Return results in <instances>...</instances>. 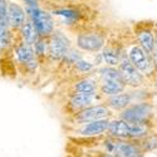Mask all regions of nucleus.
Returning <instances> with one entry per match:
<instances>
[{
    "label": "nucleus",
    "instance_id": "7",
    "mask_svg": "<svg viewBox=\"0 0 157 157\" xmlns=\"http://www.w3.org/2000/svg\"><path fill=\"white\" fill-rule=\"evenodd\" d=\"M129 59H131V63H132L138 71H146L150 65V62H148V58L145 53V50L140 47L132 48V50H131V53H129Z\"/></svg>",
    "mask_w": 157,
    "mask_h": 157
},
{
    "label": "nucleus",
    "instance_id": "24",
    "mask_svg": "<svg viewBox=\"0 0 157 157\" xmlns=\"http://www.w3.org/2000/svg\"><path fill=\"white\" fill-rule=\"evenodd\" d=\"M131 124V136H141L146 132V127L142 123H129Z\"/></svg>",
    "mask_w": 157,
    "mask_h": 157
},
{
    "label": "nucleus",
    "instance_id": "11",
    "mask_svg": "<svg viewBox=\"0 0 157 157\" xmlns=\"http://www.w3.org/2000/svg\"><path fill=\"white\" fill-rule=\"evenodd\" d=\"M21 35L24 38L25 44H28V45L35 44L36 36H38V32H36L34 24L32 21H27V23L23 24V27H21Z\"/></svg>",
    "mask_w": 157,
    "mask_h": 157
},
{
    "label": "nucleus",
    "instance_id": "14",
    "mask_svg": "<svg viewBox=\"0 0 157 157\" xmlns=\"http://www.w3.org/2000/svg\"><path fill=\"white\" fill-rule=\"evenodd\" d=\"M17 53V57L18 59L21 62V63H30L33 62V58H34V52L33 49L30 48V45L28 44H23V45H19L15 50Z\"/></svg>",
    "mask_w": 157,
    "mask_h": 157
},
{
    "label": "nucleus",
    "instance_id": "15",
    "mask_svg": "<svg viewBox=\"0 0 157 157\" xmlns=\"http://www.w3.org/2000/svg\"><path fill=\"white\" fill-rule=\"evenodd\" d=\"M94 94L93 93H78L72 98V104L74 107H83L92 103Z\"/></svg>",
    "mask_w": 157,
    "mask_h": 157
},
{
    "label": "nucleus",
    "instance_id": "16",
    "mask_svg": "<svg viewBox=\"0 0 157 157\" xmlns=\"http://www.w3.org/2000/svg\"><path fill=\"white\" fill-rule=\"evenodd\" d=\"M138 39L142 44V47L145 48V50L147 52H152L155 48V42H153V36L150 32H142L138 35Z\"/></svg>",
    "mask_w": 157,
    "mask_h": 157
},
{
    "label": "nucleus",
    "instance_id": "12",
    "mask_svg": "<svg viewBox=\"0 0 157 157\" xmlns=\"http://www.w3.org/2000/svg\"><path fill=\"white\" fill-rule=\"evenodd\" d=\"M114 150L118 157H138V153H140L135 146L128 145V143H123V142L117 143L114 146Z\"/></svg>",
    "mask_w": 157,
    "mask_h": 157
},
{
    "label": "nucleus",
    "instance_id": "19",
    "mask_svg": "<svg viewBox=\"0 0 157 157\" xmlns=\"http://www.w3.org/2000/svg\"><path fill=\"white\" fill-rule=\"evenodd\" d=\"M75 89L81 93H93L96 89V86H94L93 81L84 79V81H81L79 83L75 84Z\"/></svg>",
    "mask_w": 157,
    "mask_h": 157
},
{
    "label": "nucleus",
    "instance_id": "26",
    "mask_svg": "<svg viewBox=\"0 0 157 157\" xmlns=\"http://www.w3.org/2000/svg\"><path fill=\"white\" fill-rule=\"evenodd\" d=\"M67 56H68V59L72 62V63H77L78 60L81 59V56L77 53V52H71V53H67Z\"/></svg>",
    "mask_w": 157,
    "mask_h": 157
},
{
    "label": "nucleus",
    "instance_id": "9",
    "mask_svg": "<svg viewBox=\"0 0 157 157\" xmlns=\"http://www.w3.org/2000/svg\"><path fill=\"white\" fill-rule=\"evenodd\" d=\"M109 127V122L106 120H98V121H93L90 122L89 124H87L83 129H82V133L90 136V135H99L102 132H104L107 128Z\"/></svg>",
    "mask_w": 157,
    "mask_h": 157
},
{
    "label": "nucleus",
    "instance_id": "27",
    "mask_svg": "<svg viewBox=\"0 0 157 157\" xmlns=\"http://www.w3.org/2000/svg\"><path fill=\"white\" fill-rule=\"evenodd\" d=\"M44 48H45V45H44V43L42 40H36L35 42V52L38 54H43L44 53Z\"/></svg>",
    "mask_w": 157,
    "mask_h": 157
},
{
    "label": "nucleus",
    "instance_id": "8",
    "mask_svg": "<svg viewBox=\"0 0 157 157\" xmlns=\"http://www.w3.org/2000/svg\"><path fill=\"white\" fill-rule=\"evenodd\" d=\"M108 114V109L106 107H90V108H87L84 109L81 114H79V121L82 122H86V121H98L103 117H106Z\"/></svg>",
    "mask_w": 157,
    "mask_h": 157
},
{
    "label": "nucleus",
    "instance_id": "5",
    "mask_svg": "<svg viewBox=\"0 0 157 157\" xmlns=\"http://www.w3.org/2000/svg\"><path fill=\"white\" fill-rule=\"evenodd\" d=\"M78 47L84 50L96 52L103 47V38L98 34H82L78 36Z\"/></svg>",
    "mask_w": 157,
    "mask_h": 157
},
{
    "label": "nucleus",
    "instance_id": "21",
    "mask_svg": "<svg viewBox=\"0 0 157 157\" xmlns=\"http://www.w3.org/2000/svg\"><path fill=\"white\" fill-rule=\"evenodd\" d=\"M56 15H60V17H63L64 18V21L65 23H72V21H74L77 18H78V14H77V11H74V10H71V9H63V10H56V11H53Z\"/></svg>",
    "mask_w": 157,
    "mask_h": 157
},
{
    "label": "nucleus",
    "instance_id": "18",
    "mask_svg": "<svg viewBox=\"0 0 157 157\" xmlns=\"http://www.w3.org/2000/svg\"><path fill=\"white\" fill-rule=\"evenodd\" d=\"M101 74L104 81H123L120 71L117 72L113 68H103V69H101Z\"/></svg>",
    "mask_w": 157,
    "mask_h": 157
},
{
    "label": "nucleus",
    "instance_id": "2",
    "mask_svg": "<svg viewBox=\"0 0 157 157\" xmlns=\"http://www.w3.org/2000/svg\"><path fill=\"white\" fill-rule=\"evenodd\" d=\"M69 48V40L67 36H64L62 33H56L53 34L49 43V52L50 56L54 59H59L67 54Z\"/></svg>",
    "mask_w": 157,
    "mask_h": 157
},
{
    "label": "nucleus",
    "instance_id": "3",
    "mask_svg": "<svg viewBox=\"0 0 157 157\" xmlns=\"http://www.w3.org/2000/svg\"><path fill=\"white\" fill-rule=\"evenodd\" d=\"M120 73L124 83L129 86H135V87L142 84V75L138 73L137 68L131 62L123 60L120 64Z\"/></svg>",
    "mask_w": 157,
    "mask_h": 157
},
{
    "label": "nucleus",
    "instance_id": "25",
    "mask_svg": "<svg viewBox=\"0 0 157 157\" xmlns=\"http://www.w3.org/2000/svg\"><path fill=\"white\" fill-rule=\"evenodd\" d=\"M75 65H77V69H79L81 72H87V71H90L93 68V64L84 62V60H78L75 63Z\"/></svg>",
    "mask_w": 157,
    "mask_h": 157
},
{
    "label": "nucleus",
    "instance_id": "20",
    "mask_svg": "<svg viewBox=\"0 0 157 157\" xmlns=\"http://www.w3.org/2000/svg\"><path fill=\"white\" fill-rule=\"evenodd\" d=\"M10 43V35L6 25L0 24V50H3L9 47Z\"/></svg>",
    "mask_w": 157,
    "mask_h": 157
},
{
    "label": "nucleus",
    "instance_id": "10",
    "mask_svg": "<svg viewBox=\"0 0 157 157\" xmlns=\"http://www.w3.org/2000/svg\"><path fill=\"white\" fill-rule=\"evenodd\" d=\"M109 131L114 136H120V137H124V136H129L131 135V124L127 123L126 121H113L109 123Z\"/></svg>",
    "mask_w": 157,
    "mask_h": 157
},
{
    "label": "nucleus",
    "instance_id": "22",
    "mask_svg": "<svg viewBox=\"0 0 157 157\" xmlns=\"http://www.w3.org/2000/svg\"><path fill=\"white\" fill-rule=\"evenodd\" d=\"M102 57H103L104 62L111 65H114L118 63V56H117V53L112 49H104L102 53Z\"/></svg>",
    "mask_w": 157,
    "mask_h": 157
},
{
    "label": "nucleus",
    "instance_id": "17",
    "mask_svg": "<svg viewBox=\"0 0 157 157\" xmlns=\"http://www.w3.org/2000/svg\"><path fill=\"white\" fill-rule=\"evenodd\" d=\"M111 103V106L116 109H121L123 107H126L127 104L129 103V97L127 94H116L111 98L109 101Z\"/></svg>",
    "mask_w": 157,
    "mask_h": 157
},
{
    "label": "nucleus",
    "instance_id": "6",
    "mask_svg": "<svg viewBox=\"0 0 157 157\" xmlns=\"http://www.w3.org/2000/svg\"><path fill=\"white\" fill-rule=\"evenodd\" d=\"M8 23L14 28L23 27V24L25 23L24 10L15 3L8 4Z\"/></svg>",
    "mask_w": 157,
    "mask_h": 157
},
{
    "label": "nucleus",
    "instance_id": "30",
    "mask_svg": "<svg viewBox=\"0 0 157 157\" xmlns=\"http://www.w3.org/2000/svg\"><path fill=\"white\" fill-rule=\"evenodd\" d=\"M107 157H109V156H107Z\"/></svg>",
    "mask_w": 157,
    "mask_h": 157
},
{
    "label": "nucleus",
    "instance_id": "28",
    "mask_svg": "<svg viewBox=\"0 0 157 157\" xmlns=\"http://www.w3.org/2000/svg\"><path fill=\"white\" fill-rule=\"evenodd\" d=\"M25 3H28L30 6H33V8H35L36 6V0H24Z\"/></svg>",
    "mask_w": 157,
    "mask_h": 157
},
{
    "label": "nucleus",
    "instance_id": "23",
    "mask_svg": "<svg viewBox=\"0 0 157 157\" xmlns=\"http://www.w3.org/2000/svg\"><path fill=\"white\" fill-rule=\"evenodd\" d=\"M0 24L9 25L8 23V4L6 0H0Z\"/></svg>",
    "mask_w": 157,
    "mask_h": 157
},
{
    "label": "nucleus",
    "instance_id": "13",
    "mask_svg": "<svg viewBox=\"0 0 157 157\" xmlns=\"http://www.w3.org/2000/svg\"><path fill=\"white\" fill-rule=\"evenodd\" d=\"M124 88L123 81H104L102 86V92L106 94H117L121 93Z\"/></svg>",
    "mask_w": 157,
    "mask_h": 157
},
{
    "label": "nucleus",
    "instance_id": "29",
    "mask_svg": "<svg viewBox=\"0 0 157 157\" xmlns=\"http://www.w3.org/2000/svg\"><path fill=\"white\" fill-rule=\"evenodd\" d=\"M155 56H156V59H157V42L155 44Z\"/></svg>",
    "mask_w": 157,
    "mask_h": 157
},
{
    "label": "nucleus",
    "instance_id": "4",
    "mask_svg": "<svg viewBox=\"0 0 157 157\" xmlns=\"http://www.w3.org/2000/svg\"><path fill=\"white\" fill-rule=\"evenodd\" d=\"M151 111V107L148 104H136L127 108L123 113H122V118L126 122H131V123H142V121L148 116Z\"/></svg>",
    "mask_w": 157,
    "mask_h": 157
},
{
    "label": "nucleus",
    "instance_id": "1",
    "mask_svg": "<svg viewBox=\"0 0 157 157\" xmlns=\"http://www.w3.org/2000/svg\"><path fill=\"white\" fill-rule=\"evenodd\" d=\"M29 15L32 17V23L38 32V35H47L53 32V20H52L50 15L47 14L45 11L38 9L36 6L33 8L30 6L28 9Z\"/></svg>",
    "mask_w": 157,
    "mask_h": 157
}]
</instances>
